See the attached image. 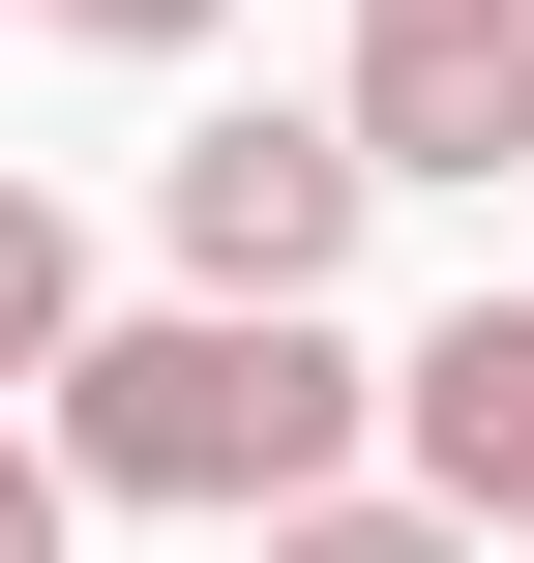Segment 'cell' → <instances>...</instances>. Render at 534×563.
Here are the masks:
<instances>
[{"label":"cell","instance_id":"6da1fadb","mask_svg":"<svg viewBox=\"0 0 534 563\" xmlns=\"http://www.w3.org/2000/svg\"><path fill=\"white\" fill-rule=\"evenodd\" d=\"M357 416H386V356H357L327 297H149V327H89V356L30 386L59 505H208V534L327 505V475H357Z\"/></svg>","mask_w":534,"mask_h":563},{"label":"cell","instance_id":"7a4b0ae2","mask_svg":"<svg viewBox=\"0 0 534 563\" xmlns=\"http://www.w3.org/2000/svg\"><path fill=\"white\" fill-rule=\"evenodd\" d=\"M357 208H386V178H357V119H297V89H268V119H178V178H149L178 297H327V267H357Z\"/></svg>","mask_w":534,"mask_h":563},{"label":"cell","instance_id":"3957f363","mask_svg":"<svg viewBox=\"0 0 534 563\" xmlns=\"http://www.w3.org/2000/svg\"><path fill=\"white\" fill-rule=\"evenodd\" d=\"M357 178H505L534 148V0H357Z\"/></svg>","mask_w":534,"mask_h":563},{"label":"cell","instance_id":"277c9868","mask_svg":"<svg viewBox=\"0 0 534 563\" xmlns=\"http://www.w3.org/2000/svg\"><path fill=\"white\" fill-rule=\"evenodd\" d=\"M386 416H416V505L505 563V534H534V297H446V327L386 356Z\"/></svg>","mask_w":534,"mask_h":563},{"label":"cell","instance_id":"5b68a950","mask_svg":"<svg viewBox=\"0 0 534 563\" xmlns=\"http://www.w3.org/2000/svg\"><path fill=\"white\" fill-rule=\"evenodd\" d=\"M59 356H89V208H59V178H0V416H30Z\"/></svg>","mask_w":534,"mask_h":563},{"label":"cell","instance_id":"8992f818","mask_svg":"<svg viewBox=\"0 0 534 563\" xmlns=\"http://www.w3.org/2000/svg\"><path fill=\"white\" fill-rule=\"evenodd\" d=\"M268 563H476V534H446V505H357V475H327V505H268Z\"/></svg>","mask_w":534,"mask_h":563},{"label":"cell","instance_id":"52a82bcc","mask_svg":"<svg viewBox=\"0 0 534 563\" xmlns=\"http://www.w3.org/2000/svg\"><path fill=\"white\" fill-rule=\"evenodd\" d=\"M30 30H89V59H208L238 0H30Z\"/></svg>","mask_w":534,"mask_h":563},{"label":"cell","instance_id":"ba28073f","mask_svg":"<svg viewBox=\"0 0 534 563\" xmlns=\"http://www.w3.org/2000/svg\"><path fill=\"white\" fill-rule=\"evenodd\" d=\"M59 534H89V505H59V445L0 416V563H59Z\"/></svg>","mask_w":534,"mask_h":563},{"label":"cell","instance_id":"9c48e42d","mask_svg":"<svg viewBox=\"0 0 534 563\" xmlns=\"http://www.w3.org/2000/svg\"><path fill=\"white\" fill-rule=\"evenodd\" d=\"M0 30H30V0H0Z\"/></svg>","mask_w":534,"mask_h":563}]
</instances>
